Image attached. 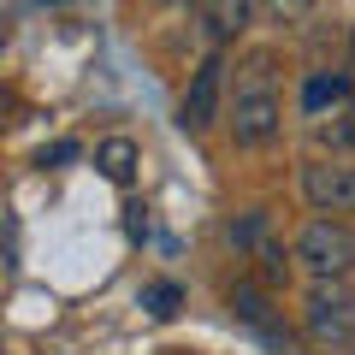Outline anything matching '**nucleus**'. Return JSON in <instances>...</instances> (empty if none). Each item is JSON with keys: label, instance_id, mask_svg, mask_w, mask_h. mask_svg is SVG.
<instances>
[{"label": "nucleus", "instance_id": "obj_3", "mask_svg": "<svg viewBox=\"0 0 355 355\" xmlns=\"http://www.w3.org/2000/svg\"><path fill=\"white\" fill-rule=\"evenodd\" d=\"M302 326L314 343H349L355 338V291L343 279H314L302 302Z\"/></svg>", "mask_w": 355, "mask_h": 355}, {"label": "nucleus", "instance_id": "obj_11", "mask_svg": "<svg viewBox=\"0 0 355 355\" xmlns=\"http://www.w3.org/2000/svg\"><path fill=\"white\" fill-rule=\"evenodd\" d=\"M308 12H314V0H266V18L272 24H302Z\"/></svg>", "mask_w": 355, "mask_h": 355}, {"label": "nucleus", "instance_id": "obj_12", "mask_svg": "<svg viewBox=\"0 0 355 355\" xmlns=\"http://www.w3.org/2000/svg\"><path fill=\"white\" fill-rule=\"evenodd\" d=\"M261 261H266V284H291V261H284V249H272V243H261Z\"/></svg>", "mask_w": 355, "mask_h": 355}, {"label": "nucleus", "instance_id": "obj_2", "mask_svg": "<svg viewBox=\"0 0 355 355\" xmlns=\"http://www.w3.org/2000/svg\"><path fill=\"white\" fill-rule=\"evenodd\" d=\"M291 254L314 272V279H349V272H355V231L343 225V219L320 214V219L302 225V237H296Z\"/></svg>", "mask_w": 355, "mask_h": 355}, {"label": "nucleus", "instance_id": "obj_1", "mask_svg": "<svg viewBox=\"0 0 355 355\" xmlns=\"http://www.w3.org/2000/svg\"><path fill=\"white\" fill-rule=\"evenodd\" d=\"M284 125V107L272 95V60L254 53L237 77V107H231V142L237 148H266Z\"/></svg>", "mask_w": 355, "mask_h": 355}, {"label": "nucleus", "instance_id": "obj_4", "mask_svg": "<svg viewBox=\"0 0 355 355\" xmlns=\"http://www.w3.org/2000/svg\"><path fill=\"white\" fill-rule=\"evenodd\" d=\"M219 95H225V53H207L190 71V89L178 101V125L184 130H207L219 119Z\"/></svg>", "mask_w": 355, "mask_h": 355}, {"label": "nucleus", "instance_id": "obj_9", "mask_svg": "<svg viewBox=\"0 0 355 355\" xmlns=\"http://www.w3.org/2000/svg\"><path fill=\"white\" fill-rule=\"evenodd\" d=\"M343 101H349V77L343 71H314L302 83V113L308 119H320L326 107H343Z\"/></svg>", "mask_w": 355, "mask_h": 355}, {"label": "nucleus", "instance_id": "obj_5", "mask_svg": "<svg viewBox=\"0 0 355 355\" xmlns=\"http://www.w3.org/2000/svg\"><path fill=\"white\" fill-rule=\"evenodd\" d=\"M302 196L314 214H355V166L308 160L302 166Z\"/></svg>", "mask_w": 355, "mask_h": 355}, {"label": "nucleus", "instance_id": "obj_10", "mask_svg": "<svg viewBox=\"0 0 355 355\" xmlns=\"http://www.w3.org/2000/svg\"><path fill=\"white\" fill-rule=\"evenodd\" d=\"M178 302H184V291H178L172 279H160V284H148V291H142V308H148L154 320H172Z\"/></svg>", "mask_w": 355, "mask_h": 355}, {"label": "nucleus", "instance_id": "obj_14", "mask_svg": "<svg viewBox=\"0 0 355 355\" xmlns=\"http://www.w3.org/2000/svg\"><path fill=\"white\" fill-rule=\"evenodd\" d=\"M261 231H266V214H249L243 225H231V243H254Z\"/></svg>", "mask_w": 355, "mask_h": 355}, {"label": "nucleus", "instance_id": "obj_6", "mask_svg": "<svg viewBox=\"0 0 355 355\" xmlns=\"http://www.w3.org/2000/svg\"><path fill=\"white\" fill-rule=\"evenodd\" d=\"M231 314H237L243 326H254L266 343H279V349L291 355V338L279 331V320H272V308H266V296L254 291V284H237V291H231Z\"/></svg>", "mask_w": 355, "mask_h": 355}, {"label": "nucleus", "instance_id": "obj_7", "mask_svg": "<svg viewBox=\"0 0 355 355\" xmlns=\"http://www.w3.org/2000/svg\"><path fill=\"white\" fill-rule=\"evenodd\" d=\"M95 166H101L107 184H119V190H125L130 178H137V166H142V148H137L130 137H107V142H95Z\"/></svg>", "mask_w": 355, "mask_h": 355}, {"label": "nucleus", "instance_id": "obj_8", "mask_svg": "<svg viewBox=\"0 0 355 355\" xmlns=\"http://www.w3.org/2000/svg\"><path fill=\"white\" fill-rule=\"evenodd\" d=\"M249 18H254V0H202V24H207V36H214V42L243 36Z\"/></svg>", "mask_w": 355, "mask_h": 355}, {"label": "nucleus", "instance_id": "obj_13", "mask_svg": "<svg viewBox=\"0 0 355 355\" xmlns=\"http://www.w3.org/2000/svg\"><path fill=\"white\" fill-rule=\"evenodd\" d=\"M326 142H331V148H355V107L343 113V125H331V130H326Z\"/></svg>", "mask_w": 355, "mask_h": 355}, {"label": "nucleus", "instance_id": "obj_16", "mask_svg": "<svg viewBox=\"0 0 355 355\" xmlns=\"http://www.w3.org/2000/svg\"><path fill=\"white\" fill-rule=\"evenodd\" d=\"M36 6H60V0H36Z\"/></svg>", "mask_w": 355, "mask_h": 355}, {"label": "nucleus", "instance_id": "obj_17", "mask_svg": "<svg viewBox=\"0 0 355 355\" xmlns=\"http://www.w3.org/2000/svg\"><path fill=\"white\" fill-rule=\"evenodd\" d=\"M349 48H355V30H349Z\"/></svg>", "mask_w": 355, "mask_h": 355}, {"label": "nucleus", "instance_id": "obj_15", "mask_svg": "<svg viewBox=\"0 0 355 355\" xmlns=\"http://www.w3.org/2000/svg\"><path fill=\"white\" fill-rule=\"evenodd\" d=\"M77 154H83L77 142H53V148H42V166H48V160H77Z\"/></svg>", "mask_w": 355, "mask_h": 355}]
</instances>
